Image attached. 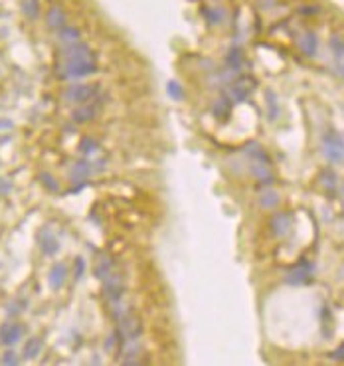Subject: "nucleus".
I'll use <instances>...</instances> for the list:
<instances>
[{"label":"nucleus","instance_id":"nucleus-6","mask_svg":"<svg viewBox=\"0 0 344 366\" xmlns=\"http://www.w3.org/2000/svg\"><path fill=\"white\" fill-rule=\"evenodd\" d=\"M143 333V325L136 317H121L119 321V335L125 340H135Z\"/></svg>","mask_w":344,"mask_h":366},{"label":"nucleus","instance_id":"nucleus-16","mask_svg":"<svg viewBox=\"0 0 344 366\" xmlns=\"http://www.w3.org/2000/svg\"><path fill=\"white\" fill-rule=\"evenodd\" d=\"M249 168H251V174H254L259 182H263V184H271V182H273V174L269 172V165L254 161Z\"/></svg>","mask_w":344,"mask_h":366},{"label":"nucleus","instance_id":"nucleus-33","mask_svg":"<svg viewBox=\"0 0 344 366\" xmlns=\"http://www.w3.org/2000/svg\"><path fill=\"white\" fill-rule=\"evenodd\" d=\"M83 273H85V260L83 258H77L74 263V275L75 279H81L83 277Z\"/></svg>","mask_w":344,"mask_h":366},{"label":"nucleus","instance_id":"nucleus-14","mask_svg":"<svg viewBox=\"0 0 344 366\" xmlns=\"http://www.w3.org/2000/svg\"><path fill=\"white\" fill-rule=\"evenodd\" d=\"M45 22H48L50 28L60 30L61 26H65V12L61 10L60 6H52L48 10V14H45Z\"/></svg>","mask_w":344,"mask_h":366},{"label":"nucleus","instance_id":"nucleus-19","mask_svg":"<svg viewBox=\"0 0 344 366\" xmlns=\"http://www.w3.org/2000/svg\"><path fill=\"white\" fill-rule=\"evenodd\" d=\"M230 111H232V101H230V97H220L214 107H212V113L218 117V119H222L225 121L227 117H230Z\"/></svg>","mask_w":344,"mask_h":366},{"label":"nucleus","instance_id":"nucleus-7","mask_svg":"<svg viewBox=\"0 0 344 366\" xmlns=\"http://www.w3.org/2000/svg\"><path fill=\"white\" fill-rule=\"evenodd\" d=\"M24 335V327L18 325V323H4L0 327V342L6 345V347H12L16 345Z\"/></svg>","mask_w":344,"mask_h":366},{"label":"nucleus","instance_id":"nucleus-26","mask_svg":"<svg viewBox=\"0 0 344 366\" xmlns=\"http://www.w3.org/2000/svg\"><path fill=\"white\" fill-rule=\"evenodd\" d=\"M22 12L28 18H38L40 14V0H22Z\"/></svg>","mask_w":344,"mask_h":366},{"label":"nucleus","instance_id":"nucleus-25","mask_svg":"<svg viewBox=\"0 0 344 366\" xmlns=\"http://www.w3.org/2000/svg\"><path fill=\"white\" fill-rule=\"evenodd\" d=\"M227 65H230L234 72L241 70V65H243V54H241V50H238V48H232V50H230V54H227Z\"/></svg>","mask_w":344,"mask_h":366},{"label":"nucleus","instance_id":"nucleus-34","mask_svg":"<svg viewBox=\"0 0 344 366\" xmlns=\"http://www.w3.org/2000/svg\"><path fill=\"white\" fill-rule=\"evenodd\" d=\"M2 364H18V358L14 356V352H6L4 356H2Z\"/></svg>","mask_w":344,"mask_h":366},{"label":"nucleus","instance_id":"nucleus-22","mask_svg":"<svg viewBox=\"0 0 344 366\" xmlns=\"http://www.w3.org/2000/svg\"><path fill=\"white\" fill-rule=\"evenodd\" d=\"M91 172V165L89 163H75L74 168H72V180L74 182H81V180H85L87 176H89Z\"/></svg>","mask_w":344,"mask_h":366},{"label":"nucleus","instance_id":"nucleus-13","mask_svg":"<svg viewBox=\"0 0 344 366\" xmlns=\"http://www.w3.org/2000/svg\"><path fill=\"white\" fill-rule=\"evenodd\" d=\"M65 277H67V267L63 263H56L52 269H50V275H48V283L52 289H60L61 285L65 283Z\"/></svg>","mask_w":344,"mask_h":366},{"label":"nucleus","instance_id":"nucleus-17","mask_svg":"<svg viewBox=\"0 0 344 366\" xmlns=\"http://www.w3.org/2000/svg\"><path fill=\"white\" fill-rule=\"evenodd\" d=\"M243 151H245V154H247V156H251V161H257V163H265V165H271L269 156H267V153L263 151V147H261V145H257V143H247Z\"/></svg>","mask_w":344,"mask_h":366},{"label":"nucleus","instance_id":"nucleus-32","mask_svg":"<svg viewBox=\"0 0 344 366\" xmlns=\"http://www.w3.org/2000/svg\"><path fill=\"white\" fill-rule=\"evenodd\" d=\"M40 180H42V184H44L48 190L58 192V182H56V180H54V176H50L48 172H42V174H40Z\"/></svg>","mask_w":344,"mask_h":366},{"label":"nucleus","instance_id":"nucleus-35","mask_svg":"<svg viewBox=\"0 0 344 366\" xmlns=\"http://www.w3.org/2000/svg\"><path fill=\"white\" fill-rule=\"evenodd\" d=\"M332 358H336V360H344V345L342 347H338L336 351L332 352Z\"/></svg>","mask_w":344,"mask_h":366},{"label":"nucleus","instance_id":"nucleus-23","mask_svg":"<svg viewBox=\"0 0 344 366\" xmlns=\"http://www.w3.org/2000/svg\"><path fill=\"white\" fill-rule=\"evenodd\" d=\"M79 30L74 28V26H61L60 28V40L63 44H75V42H79Z\"/></svg>","mask_w":344,"mask_h":366},{"label":"nucleus","instance_id":"nucleus-20","mask_svg":"<svg viewBox=\"0 0 344 366\" xmlns=\"http://www.w3.org/2000/svg\"><path fill=\"white\" fill-rule=\"evenodd\" d=\"M42 347H44V342H42V338H38V336H34L30 340H26V345H24V358L26 360H32V358H36L40 352H42Z\"/></svg>","mask_w":344,"mask_h":366},{"label":"nucleus","instance_id":"nucleus-1","mask_svg":"<svg viewBox=\"0 0 344 366\" xmlns=\"http://www.w3.org/2000/svg\"><path fill=\"white\" fill-rule=\"evenodd\" d=\"M257 87V81H255L251 76H241L238 77L232 85H230V92H227V97L232 103H243L251 93L255 92Z\"/></svg>","mask_w":344,"mask_h":366},{"label":"nucleus","instance_id":"nucleus-21","mask_svg":"<svg viewBox=\"0 0 344 366\" xmlns=\"http://www.w3.org/2000/svg\"><path fill=\"white\" fill-rule=\"evenodd\" d=\"M93 273H95L97 279H105L109 273H113V261H111V258H107V256L99 258V261L93 267Z\"/></svg>","mask_w":344,"mask_h":366},{"label":"nucleus","instance_id":"nucleus-5","mask_svg":"<svg viewBox=\"0 0 344 366\" xmlns=\"http://www.w3.org/2000/svg\"><path fill=\"white\" fill-rule=\"evenodd\" d=\"M313 279V265L309 261H301L295 267H291L287 275H285V281L289 285H305Z\"/></svg>","mask_w":344,"mask_h":366},{"label":"nucleus","instance_id":"nucleus-27","mask_svg":"<svg viewBox=\"0 0 344 366\" xmlns=\"http://www.w3.org/2000/svg\"><path fill=\"white\" fill-rule=\"evenodd\" d=\"M259 204H261L263 208H275V206L279 204V194L273 192V190H265V192L259 196Z\"/></svg>","mask_w":344,"mask_h":366},{"label":"nucleus","instance_id":"nucleus-2","mask_svg":"<svg viewBox=\"0 0 344 366\" xmlns=\"http://www.w3.org/2000/svg\"><path fill=\"white\" fill-rule=\"evenodd\" d=\"M99 93V87L95 83H75L63 92V99L70 103H87Z\"/></svg>","mask_w":344,"mask_h":366},{"label":"nucleus","instance_id":"nucleus-10","mask_svg":"<svg viewBox=\"0 0 344 366\" xmlns=\"http://www.w3.org/2000/svg\"><path fill=\"white\" fill-rule=\"evenodd\" d=\"M271 232L277 236V238H283L289 234L291 230V216L287 212H277L271 216Z\"/></svg>","mask_w":344,"mask_h":366},{"label":"nucleus","instance_id":"nucleus-24","mask_svg":"<svg viewBox=\"0 0 344 366\" xmlns=\"http://www.w3.org/2000/svg\"><path fill=\"white\" fill-rule=\"evenodd\" d=\"M202 14H204V18L208 20L210 24H220V22L224 20V10H222V8H214V6H206V8L202 10Z\"/></svg>","mask_w":344,"mask_h":366},{"label":"nucleus","instance_id":"nucleus-28","mask_svg":"<svg viewBox=\"0 0 344 366\" xmlns=\"http://www.w3.org/2000/svg\"><path fill=\"white\" fill-rule=\"evenodd\" d=\"M166 93H168V97L170 99H174V101H180L182 97H184V89H182V85H180L178 81H168L166 83Z\"/></svg>","mask_w":344,"mask_h":366},{"label":"nucleus","instance_id":"nucleus-4","mask_svg":"<svg viewBox=\"0 0 344 366\" xmlns=\"http://www.w3.org/2000/svg\"><path fill=\"white\" fill-rule=\"evenodd\" d=\"M97 72V65L93 60H83V61H65V65L61 67L60 76L67 77V79H75V77H85Z\"/></svg>","mask_w":344,"mask_h":366},{"label":"nucleus","instance_id":"nucleus-8","mask_svg":"<svg viewBox=\"0 0 344 366\" xmlns=\"http://www.w3.org/2000/svg\"><path fill=\"white\" fill-rule=\"evenodd\" d=\"M63 60L65 61H83V60H93L89 46L75 42V44H67V48L63 50Z\"/></svg>","mask_w":344,"mask_h":366},{"label":"nucleus","instance_id":"nucleus-11","mask_svg":"<svg viewBox=\"0 0 344 366\" xmlns=\"http://www.w3.org/2000/svg\"><path fill=\"white\" fill-rule=\"evenodd\" d=\"M103 293L109 301H119L121 299V293H123V291H121V281L115 273H109L105 277Z\"/></svg>","mask_w":344,"mask_h":366},{"label":"nucleus","instance_id":"nucleus-31","mask_svg":"<svg viewBox=\"0 0 344 366\" xmlns=\"http://www.w3.org/2000/svg\"><path fill=\"white\" fill-rule=\"evenodd\" d=\"M267 109H269V119H277L279 107H277V99H275L273 92H267Z\"/></svg>","mask_w":344,"mask_h":366},{"label":"nucleus","instance_id":"nucleus-30","mask_svg":"<svg viewBox=\"0 0 344 366\" xmlns=\"http://www.w3.org/2000/svg\"><path fill=\"white\" fill-rule=\"evenodd\" d=\"M97 147H99V145L89 137H83L81 139V143H79V151H81L83 154H93L95 151H97Z\"/></svg>","mask_w":344,"mask_h":366},{"label":"nucleus","instance_id":"nucleus-9","mask_svg":"<svg viewBox=\"0 0 344 366\" xmlns=\"http://www.w3.org/2000/svg\"><path fill=\"white\" fill-rule=\"evenodd\" d=\"M38 242H40V249L44 251L45 256H54L60 251V242L58 238L52 234V230L42 228L38 232Z\"/></svg>","mask_w":344,"mask_h":366},{"label":"nucleus","instance_id":"nucleus-18","mask_svg":"<svg viewBox=\"0 0 344 366\" xmlns=\"http://www.w3.org/2000/svg\"><path fill=\"white\" fill-rule=\"evenodd\" d=\"M95 115H97V105L89 103V105H83V107H79V109H75L74 113H72V119H74L75 123H87L91 121Z\"/></svg>","mask_w":344,"mask_h":366},{"label":"nucleus","instance_id":"nucleus-15","mask_svg":"<svg viewBox=\"0 0 344 366\" xmlns=\"http://www.w3.org/2000/svg\"><path fill=\"white\" fill-rule=\"evenodd\" d=\"M330 48H332V54L336 58V65H338V72L344 77V40L338 36H332L330 38Z\"/></svg>","mask_w":344,"mask_h":366},{"label":"nucleus","instance_id":"nucleus-36","mask_svg":"<svg viewBox=\"0 0 344 366\" xmlns=\"http://www.w3.org/2000/svg\"><path fill=\"white\" fill-rule=\"evenodd\" d=\"M0 129H12V121L10 119H0Z\"/></svg>","mask_w":344,"mask_h":366},{"label":"nucleus","instance_id":"nucleus-12","mask_svg":"<svg viewBox=\"0 0 344 366\" xmlns=\"http://www.w3.org/2000/svg\"><path fill=\"white\" fill-rule=\"evenodd\" d=\"M297 46L305 56H314L316 54V48H318V40H316V34L314 32H305L301 34L299 40H297Z\"/></svg>","mask_w":344,"mask_h":366},{"label":"nucleus","instance_id":"nucleus-29","mask_svg":"<svg viewBox=\"0 0 344 366\" xmlns=\"http://www.w3.org/2000/svg\"><path fill=\"white\" fill-rule=\"evenodd\" d=\"M320 184H323L325 188H329V190H334V186H336V174H334L332 170H323V172H320Z\"/></svg>","mask_w":344,"mask_h":366},{"label":"nucleus","instance_id":"nucleus-3","mask_svg":"<svg viewBox=\"0 0 344 366\" xmlns=\"http://www.w3.org/2000/svg\"><path fill=\"white\" fill-rule=\"evenodd\" d=\"M323 154L330 163H340L344 158V139L338 133L329 131L323 139Z\"/></svg>","mask_w":344,"mask_h":366}]
</instances>
